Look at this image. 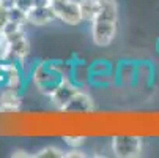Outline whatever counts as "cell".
Instances as JSON below:
<instances>
[{"label": "cell", "mask_w": 159, "mask_h": 158, "mask_svg": "<svg viewBox=\"0 0 159 158\" xmlns=\"http://www.w3.org/2000/svg\"><path fill=\"white\" fill-rule=\"evenodd\" d=\"M30 79L33 82V85L38 89V92L43 97H51L55 89L58 87V84L61 82V76L57 74L48 62H36L32 66V71H30Z\"/></svg>", "instance_id": "cell-2"}, {"label": "cell", "mask_w": 159, "mask_h": 158, "mask_svg": "<svg viewBox=\"0 0 159 158\" xmlns=\"http://www.w3.org/2000/svg\"><path fill=\"white\" fill-rule=\"evenodd\" d=\"M112 153L118 158H137L143 152V141L140 136H113L112 138Z\"/></svg>", "instance_id": "cell-3"}, {"label": "cell", "mask_w": 159, "mask_h": 158, "mask_svg": "<svg viewBox=\"0 0 159 158\" xmlns=\"http://www.w3.org/2000/svg\"><path fill=\"white\" fill-rule=\"evenodd\" d=\"M118 30V7L117 3L104 5L98 16L90 22L92 41L98 48H107L115 41Z\"/></svg>", "instance_id": "cell-1"}, {"label": "cell", "mask_w": 159, "mask_h": 158, "mask_svg": "<svg viewBox=\"0 0 159 158\" xmlns=\"http://www.w3.org/2000/svg\"><path fill=\"white\" fill-rule=\"evenodd\" d=\"M51 7L58 21L66 26H79L82 21L79 0H51Z\"/></svg>", "instance_id": "cell-4"}, {"label": "cell", "mask_w": 159, "mask_h": 158, "mask_svg": "<svg viewBox=\"0 0 159 158\" xmlns=\"http://www.w3.org/2000/svg\"><path fill=\"white\" fill-rule=\"evenodd\" d=\"M8 21H14L19 22V24H27V14L19 10L17 7H13L8 10Z\"/></svg>", "instance_id": "cell-16"}, {"label": "cell", "mask_w": 159, "mask_h": 158, "mask_svg": "<svg viewBox=\"0 0 159 158\" xmlns=\"http://www.w3.org/2000/svg\"><path fill=\"white\" fill-rule=\"evenodd\" d=\"M57 19L54 8L51 5H44V7H35L27 13V24L43 27V26H49Z\"/></svg>", "instance_id": "cell-9"}, {"label": "cell", "mask_w": 159, "mask_h": 158, "mask_svg": "<svg viewBox=\"0 0 159 158\" xmlns=\"http://www.w3.org/2000/svg\"><path fill=\"white\" fill-rule=\"evenodd\" d=\"M153 79V65L148 62L135 63V85H147Z\"/></svg>", "instance_id": "cell-13"}, {"label": "cell", "mask_w": 159, "mask_h": 158, "mask_svg": "<svg viewBox=\"0 0 159 158\" xmlns=\"http://www.w3.org/2000/svg\"><path fill=\"white\" fill-rule=\"evenodd\" d=\"M35 158H65V150L55 146H46L39 149L36 153H33Z\"/></svg>", "instance_id": "cell-14"}, {"label": "cell", "mask_w": 159, "mask_h": 158, "mask_svg": "<svg viewBox=\"0 0 159 158\" xmlns=\"http://www.w3.org/2000/svg\"><path fill=\"white\" fill-rule=\"evenodd\" d=\"M11 156H14V158H17V156H20V158H29V156H33V155L27 153L25 150H22V149H17V150H14V152L11 153Z\"/></svg>", "instance_id": "cell-21"}, {"label": "cell", "mask_w": 159, "mask_h": 158, "mask_svg": "<svg viewBox=\"0 0 159 158\" xmlns=\"http://www.w3.org/2000/svg\"><path fill=\"white\" fill-rule=\"evenodd\" d=\"M96 2L104 7V5H110V3H117V0H96Z\"/></svg>", "instance_id": "cell-23"}, {"label": "cell", "mask_w": 159, "mask_h": 158, "mask_svg": "<svg viewBox=\"0 0 159 158\" xmlns=\"http://www.w3.org/2000/svg\"><path fill=\"white\" fill-rule=\"evenodd\" d=\"M87 153L82 150V147H74L65 152V158H85Z\"/></svg>", "instance_id": "cell-19"}, {"label": "cell", "mask_w": 159, "mask_h": 158, "mask_svg": "<svg viewBox=\"0 0 159 158\" xmlns=\"http://www.w3.org/2000/svg\"><path fill=\"white\" fill-rule=\"evenodd\" d=\"M0 3H2L7 10H10V8L16 7V0H0Z\"/></svg>", "instance_id": "cell-22"}, {"label": "cell", "mask_w": 159, "mask_h": 158, "mask_svg": "<svg viewBox=\"0 0 159 158\" xmlns=\"http://www.w3.org/2000/svg\"><path fill=\"white\" fill-rule=\"evenodd\" d=\"M16 7L27 14L30 10L35 8V0H16Z\"/></svg>", "instance_id": "cell-18"}, {"label": "cell", "mask_w": 159, "mask_h": 158, "mask_svg": "<svg viewBox=\"0 0 159 158\" xmlns=\"http://www.w3.org/2000/svg\"><path fill=\"white\" fill-rule=\"evenodd\" d=\"M92 111H95V101L90 97V93L82 90V87L73 95V98L65 108V112H92Z\"/></svg>", "instance_id": "cell-8"}, {"label": "cell", "mask_w": 159, "mask_h": 158, "mask_svg": "<svg viewBox=\"0 0 159 158\" xmlns=\"http://www.w3.org/2000/svg\"><path fill=\"white\" fill-rule=\"evenodd\" d=\"M22 104V92H17L14 89L3 87L0 93V112L2 114H16Z\"/></svg>", "instance_id": "cell-7"}, {"label": "cell", "mask_w": 159, "mask_h": 158, "mask_svg": "<svg viewBox=\"0 0 159 158\" xmlns=\"http://www.w3.org/2000/svg\"><path fill=\"white\" fill-rule=\"evenodd\" d=\"M8 22V10L0 3V32L3 30V27H5V24Z\"/></svg>", "instance_id": "cell-20"}, {"label": "cell", "mask_w": 159, "mask_h": 158, "mask_svg": "<svg viewBox=\"0 0 159 158\" xmlns=\"http://www.w3.org/2000/svg\"><path fill=\"white\" fill-rule=\"evenodd\" d=\"M115 78L120 85L123 87H131L135 82V63L132 62H121L117 68Z\"/></svg>", "instance_id": "cell-10"}, {"label": "cell", "mask_w": 159, "mask_h": 158, "mask_svg": "<svg viewBox=\"0 0 159 158\" xmlns=\"http://www.w3.org/2000/svg\"><path fill=\"white\" fill-rule=\"evenodd\" d=\"M5 41V35H3V32H0V43H3Z\"/></svg>", "instance_id": "cell-24"}, {"label": "cell", "mask_w": 159, "mask_h": 158, "mask_svg": "<svg viewBox=\"0 0 159 158\" xmlns=\"http://www.w3.org/2000/svg\"><path fill=\"white\" fill-rule=\"evenodd\" d=\"M80 89V85H77L71 76H65L61 79V82L58 84V87L55 89V92L49 97L52 106L57 109V111H63L65 112V108L66 104L70 103V100L73 98V95L77 92V90Z\"/></svg>", "instance_id": "cell-6"}, {"label": "cell", "mask_w": 159, "mask_h": 158, "mask_svg": "<svg viewBox=\"0 0 159 158\" xmlns=\"http://www.w3.org/2000/svg\"><path fill=\"white\" fill-rule=\"evenodd\" d=\"M90 76H92V71H90V63H85V62H76V63H73L71 79L77 85L82 87L85 84H90Z\"/></svg>", "instance_id": "cell-11"}, {"label": "cell", "mask_w": 159, "mask_h": 158, "mask_svg": "<svg viewBox=\"0 0 159 158\" xmlns=\"http://www.w3.org/2000/svg\"><path fill=\"white\" fill-rule=\"evenodd\" d=\"M8 43V62H20L29 57L30 54V41L27 38L25 29H22L13 35L5 36Z\"/></svg>", "instance_id": "cell-5"}, {"label": "cell", "mask_w": 159, "mask_h": 158, "mask_svg": "<svg viewBox=\"0 0 159 158\" xmlns=\"http://www.w3.org/2000/svg\"><path fill=\"white\" fill-rule=\"evenodd\" d=\"M156 49H157V54H159V38H157V43H156Z\"/></svg>", "instance_id": "cell-25"}, {"label": "cell", "mask_w": 159, "mask_h": 158, "mask_svg": "<svg viewBox=\"0 0 159 158\" xmlns=\"http://www.w3.org/2000/svg\"><path fill=\"white\" fill-rule=\"evenodd\" d=\"M90 71L92 74H102V73H109L110 71V65L106 60H96L90 63Z\"/></svg>", "instance_id": "cell-15"}, {"label": "cell", "mask_w": 159, "mask_h": 158, "mask_svg": "<svg viewBox=\"0 0 159 158\" xmlns=\"http://www.w3.org/2000/svg\"><path fill=\"white\" fill-rule=\"evenodd\" d=\"M63 142L70 147V149L82 147L84 142H85V138L80 136V134H71V136H63Z\"/></svg>", "instance_id": "cell-17"}, {"label": "cell", "mask_w": 159, "mask_h": 158, "mask_svg": "<svg viewBox=\"0 0 159 158\" xmlns=\"http://www.w3.org/2000/svg\"><path fill=\"white\" fill-rule=\"evenodd\" d=\"M79 7H80L82 21L85 22H92L102 8V5L98 3L96 0H79Z\"/></svg>", "instance_id": "cell-12"}]
</instances>
